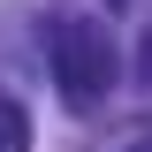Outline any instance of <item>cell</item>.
<instances>
[{
	"mask_svg": "<svg viewBox=\"0 0 152 152\" xmlns=\"http://www.w3.org/2000/svg\"><path fill=\"white\" fill-rule=\"evenodd\" d=\"M46 46H53V84H61V99H69L76 114H91L99 99L114 91V38H107V23L61 15Z\"/></svg>",
	"mask_w": 152,
	"mask_h": 152,
	"instance_id": "cell-1",
	"label": "cell"
},
{
	"mask_svg": "<svg viewBox=\"0 0 152 152\" xmlns=\"http://www.w3.org/2000/svg\"><path fill=\"white\" fill-rule=\"evenodd\" d=\"M0 152H31V114L0 91Z\"/></svg>",
	"mask_w": 152,
	"mask_h": 152,
	"instance_id": "cell-2",
	"label": "cell"
}]
</instances>
